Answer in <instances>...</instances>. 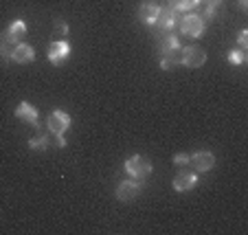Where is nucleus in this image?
Listing matches in <instances>:
<instances>
[{
  "label": "nucleus",
  "instance_id": "f257e3e1",
  "mask_svg": "<svg viewBox=\"0 0 248 235\" xmlns=\"http://www.w3.org/2000/svg\"><path fill=\"white\" fill-rule=\"evenodd\" d=\"M152 160L147 156H140V154H134L125 160V174L132 176L134 180H145L147 176L152 174Z\"/></svg>",
  "mask_w": 248,
  "mask_h": 235
},
{
  "label": "nucleus",
  "instance_id": "f03ea898",
  "mask_svg": "<svg viewBox=\"0 0 248 235\" xmlns=\"http://www.w3.org/2000/svg\"><path fill=\"white\" fill-rule=\"evenodd\" d=\"M178 29L187 38H200L204 33V22H202V18L198 14H187L178 20Z\"/></svg>",
  "mask_w": 248,
  "mask_h": 235
},
{
  "label": "nucleus",
  "instance_id": "7ed1b4c3",
  "mask_svg": "<svg viewBox=\"0 0 248 235\" xmlns=\"http://www.w3.org/2000/svg\"><path fill=\"white\" fill-rule=\"evenodd\" d=\"M46 57L51 64L55 66H64L70 57V44L66 40H53L48 44V51H46Z\"/></svg>",
  "mask_w": 248,
  "mask_h": 235
},
{
  "label": "nucleus",
  "instance_id": "20e7f679",
  "mask_svg": "<svg viewBox=\"0 0 248 235\" xmlns=\"http://www.w3.org/2000/svg\"><path fill=\"white\" fill-rule=\"evenodd\" d=\"M70 123H73V119H70V114L64 112V110H55V112H51L46 119L48 132L55 134V137H64V132L70 127Z\"/></svg>",
  "mask_w": 248,
  "mask_h": 235
},
{
  "label": "nucleus",
  "instance_id": "39448f33",
  "mask_svg": "<svg viewBox=\"0 0 248 235\" xmlns=\"http://www.w3.org/2000/svg\"><path fill=\"white\" fill-rule=\"evenodd\" d=\"M154 27L158 29L160 33H171L173 29L178 27V11L173 9V7H169V5L160 7L158 18H156V24H154Z\"/></svg>",
  "mask_w": 248,
  "mask_h": 235
},
{
  "label": "nucleus",
  "instance_id": "423d86ee",
  "mask_svg": "<svg viewBox=\"0 0 248 235\" xmlns=\"http://www.w3.org/2000/svg\"><path fill=\"white\" fill-rule=\"evenodd\" d=\"M206 62V53L200 47H185L180 48V64L187 68H200Z\"/></svg>",
  "mask_w": 248,
  "mask_h": 235
},
{
  "label": "nucleus",
  "instance_id": "0eeeda50",
  "mask_svg": "<svg viewBox=\"0 0 248 235\" xmlns=\"http://www.w3.org/2000/svg\"><path fill=\"white\" fill-rule=\"evenodd\" d=\"M140 191H143V180L132 178V180H123V183H119L114 196H117V200H121V203H130V200L139 198Z\"/></svg>",
  "mask_w": 248,
  "mask_h": 235
},
{
  "label": "nucleus",
  "instance_id": "6e6552de",
  "mask_svg": "<svg viewBox=\"0 0 248 235\" xmlns=\"http://www.w3.org/2000/svg\"><path fill=\"white\" fill-rule=\"evenodd\" d=\"M2 35H5V40L11 44V47L24 42V38H27V24H24V20H14Z\"/></svg>",
  "mask_w": 248,
  "mask_h": 235
},
{
  "label": "nucleus",
  "instance_id": "1a4fd4ad",
  "mask_svg": "<svg viewBox=\"0 0 248 235\" xmlns=\"http://www.w3.org/2000/svg\"><path fill=\"white\" fill-rule=\"evenodd\" d=\"M173 189L178 193H187V191H191V189H196V185H198V176H196V172H180L176 178H173Z\"/></svg>",
  "mask_w": 248,
  "mask_h": 235
},
{
  "label": "nucleus",
  "instance_id": "9d476101",
  "mask_svg": "<svg viewBox=\"0 0 248 235\" xmlns=\"http://www.w3.org/2000/svg\"><path fill=\"white\" fill-rule=\"evenodd\" d=\"M33 60H35V51L31 44L20 42L11 48V62H16V64H31Z\"/></svg>",
  "mask_w": 248,
  "mask_h": 235
},
{
  "label": "nucleus",
  "instance_id": "9b49d317",
  "mask_svg": "<svg viewBox=\"0 0 248 235\" xmlns=\"http://www.w3.org/2000/svg\"><path fill=\"white\" fill-rule=\"evenodd\" d=\"M16 117L22 119L27 125L31 127H40V117H38V110L33 108L29 101H20V106L16 108Z\"/></svg>",
  "mask_w": 248,
  "mask_h": 235
},
{
  "label": "nucleus",
  "instance_id": "f8f14e48",
  "mask_svg": "<svg viewBox=\"0 0 248 235\" xmlns=\"http://www.w3.org/2000/svg\"><path fill=\"white\" fill-rule=\"evenodd\" d=\"M189 163L196 167V172H209L216 167V156L211 154V152H196V154H191V160Z\"/></svg>",
  "mask_w": 248,
  "mask_h": 235
},
{
  "label": "nucleus",
  "instance_id": "ddd939ff",
  "mask_svg": "<svg viewBox=\"0 0 248 235\" xmlns=\"http://www.w3.org/2000/svg\"><path fill=\"white\" fill-rule=\"evenodd\" d=\"M158 11H160V7L156 2H152V0H147V2H143L139 7V20L143 24H147V27H154L156 18H158Z\"/></svg>",
  "mask_w": 248,
  "mask_h": 235
},
{
  "label": "nucleus",
  "instance_id": "4468645a",
  "mask_svg": "<svg viewBox=\"0 0 248 235\" xmlns=\"http://www.w3.org/2000/svg\"><path fill=\"white\" fill-rule=\"evenodd\" d=\"M158 51L160 55H171V53H178L180 51V42L173 33H163L158 40Z\"/></svg>",
  "mask_w": 248,
  "mask_h": 235
},
{
  "label": "nucleus",
  "instance_id": "2eb2a0df",
  "mask_svg": "<svg viewBox=\"0 0 248 235\" xmlns=\"http://www.w3.org/2000/svg\"><path fill=\"white\" fill-rule=\"evenodd\" d=\"M169 7L176 11H193L200 7V0H169Z\"/></svg>",
  "mask_w": 248,
  "mask_h": 235
},
{
  "label": "nucleus",
  "instance_id": "dca6fc26",
  "mask_svg": "<svg viewBox=\"0 0 248 235\" xmlns=\"http://www.w3.org/2000/svg\"><path fill=\"white\" fill-rule=\"evenodd\" d=\"M48 145H51V137H46V134H38V137H33L31 141H29V147L35 152L48 150Z\"/></svg>",
  "mask_w": 248,
  "mask_h": 235
},
{
  "label": "nucleus",
  "instance_id": "f3484780",
  "mask_svg": "<svg viewBox=\"0 0 248 235\" xmlns=\"http://www.w3.org/2000/svg\"><path fill=\"white\" fill-rule=\"evenodd\" d=\"M176 66H180V51L171 53V55H160V68L163 71H171Z\"/></svg>",
  "mask_w": 248,
  "mask_h": 235
},
{
  "label": "nucleus",
  "instance_id": "a211bd4d",
  "mask_svg": "<svg viewBox=\"0 0 248 235\" xmlns=\"http://www.w3.org/2000/svg\"><path fill=\"white\" fill-rule=\"evenodd\" d=\"M202 7V11L198 16H200L202 18V22H213V20L217 18V16H220V7H206V5H200Z\"/></svg>",
  "mask_w": 248,
  "mask_h": 235
},
{
  "label": "nucleus",
  "instance_id": "6ab92c4d",
  "mask_svg": "<svg viewBox=\"0 0 248 235\" xmlns=\"http://www.w3.org/2000/svg\"><path fill=\"white\" fill-rule=\"evenodd\" d=\"M11 44L5 40V35L0 33V64H7V62H11Z\"/></svg>",
  "mask_w": 248,
  "mask_h": 235
},
{
  "label": "nucleus",
  "instance_id": "aec40b11",
  "mask_svg": "<svg viewBox=\"0 0 248 235\" xmlns=\"http://www.w3.org/2000/svg\"><path fill=\"white\" fill-rule=\"evenodd\" d=\"M53 35H57V40H64L66 35H68V24L62 18H57L55 24H53Z\"/></svg>",
  "mask_w": 248,
  "mask_h": 235
},
{
  "label": "nucleus",
  "instance_id": "412c9836",
  "mask_svg": "<svg viewBox=\"0 0 248 235\" xmlns=\"http://www.w3.org/2000/svg\"><path fill=\"white\" fill-rule=\"evenodd\" d=\"M229 62L235 66H242L244 62H246V51H242V48H233V51L229 53Z\"/></svg>",
  "mask_w": 248,
  "mask_h": 235
},
{
  "label": "nucleus",
  "instance_id": "4be33fe9",
  "mask_svg": "<svg viewBox=\"0 0 248 235\" xmlns=\"http://www.w3.org/2000/svg\"><path fill=\"white\" fill-rule=\"evenodd\" d=\"M237 44L242 51H248V31L246 29H242V31L237 33Z\"/></svg>",
  "mask_w": 248,
  "mask_h": 235
},
{
  "label": "nucleus",
  "instance_id": "5701e85b",
  "mask_svg": "<svg viewBox=\"0 0 248 235\" xmlns=\"http://www.w3.org/2000/svg\"><path fill=\"white\" fill-rule=\"evenodd\" d=\"M189 160H191V156L185 154V152H180V154L173 156V163L176 165H189Z\"/></svg>",
  "mask_w": 248,
  "mask_h": 235
},
{
  "label": "nucleus",
  "instance_id": "b1692460",
  "mask_svg": "<svg viewBox=\"0 0 248 235\" xmlns=\"http://www.w3.org/2000/svg\"><path fill=\"white\" fill-rule=\"evenodd\" d=\"M200 5H206V7H220L222 0H200Z\"/></svg>",
  "mask_w": 248,
  "mask_h": 235
},
{
  "label": "nucleus",
  "instance_id": "393cba45",
  "mask_svg": "<svg viewBox=\"0 0 248 235\" xmlns=\"http://www.w3.org/2000/svg\"><path fill=\"white\" fill-rule=\"evenodd\" d=\"M237 7H239V11H246L248 9V0H237Z\"/></svg>",
  "mask_w": 248,
  "mask_h": 235
}]
</instances>
